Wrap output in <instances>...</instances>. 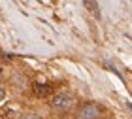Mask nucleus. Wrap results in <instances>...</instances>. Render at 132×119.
Segmentation results:
<instances>
[{
    "label": "nucleus",
    "instance_id": "obj_1",
    "mask_svg": "<svg viewBox=\"0 0 132 119\" xmlns=\"http://www.w3.org/2000/svg\"><path fill=\"white\" fill-rule=\"evenodd\" d=\"M72 94L70 93H57V94H53V98H51V108L53 110H57V112H66V110H70L72 108Z\"/></svg>",
    "mask_w": 132,
    "mask_h": 119
},
{
    "label": "nucleus",
    "instance_id": "obj_2",
    "mask_svg": "<svg viewBox=\"0 0 132 119\" xmlns=\"http://www.w3.org/2000/svg\"><path fill=\"white\" fill-rule=\"evenodd\" d=\"M100 115V108L96 104H83L77 112V119H96Z\"/></svg>",
    "mask_w": 132,
    "mask_h": 119
},
{
    "label": "nucleus",
    "instance_id": "obj_3",
    "mask_svg": "<svg viewBox=\"0 0 132 119\" xmlns=\"http://www.w3.org/2000/svg\"><path fill=\"white\" fill-rule=\"evenodd\" d=\"M34 93L38 94V97L42 98H45V97H49L51 94V85H45V83H34Z\"/></svg>",
    "mask_w": 132,
    "mask_h": 119
},
{
    "label": "nucleus",
    "instance_id": "obj_4",
    "mask_svg": "<svg viewBox=\"0 0 132 119\" xmlns=\"http://www.w3.org/2000/svg\"><path fill=\"white\" fill-rule=\"evenodd\" d=\"M83 6H85V8H91V11L98 10V4H94V2H83Z\"/></svg>",
    "mask_w": 132,
    "mask_h": 119
},
{
    "label": "nucleus",
    "instance_id": "obj_5",
    "mask_svg": "<svg viewBox=\"0 0 132 119\" xmlns=\"http://www.w3.org/2000/svg\"><path fill=\"white\" fill-rule=\"evenodd\" d=\"M21 119H42L40 115H36V114H27V115H23Z\"/></svg>",
    "mask_w": 132,
    "mask_h": 119
},
{
    "label": "nucleus",
    "instance_id": "obj_6",
    "mask_svg": "<svg viewBox=\"0 0 132 119\" xmlns=\"http://www.w3.org/2000/svg\"><path fill=\"white\" fill-rule=\"evenodd\" d=\"M4 97H6V94H4V91H2V89H0V100H4Z\"/></svg>",
    "mask_w": 132,
    "mask_h": 119
},
{
    "label": "nucleus",
    "instance_id": "obj_7",
    "mask_svg": "<svg viewBox=\"0 0 132 119\" xmlns=\"http://www.w3.org/2000/svg\"><path fill=\"white\" fill-rule=\"evenodd\" d=\"M2 76H4V72H2V68H0V80H2Z\"/></svg>",
    "mask_w": 132,
    "mask_h": 119
}]
</instances>
